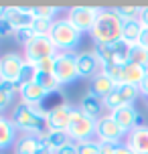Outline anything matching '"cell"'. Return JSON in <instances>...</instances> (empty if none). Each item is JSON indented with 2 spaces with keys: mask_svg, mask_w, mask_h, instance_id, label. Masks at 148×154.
Listing matches in <instances>:
<instances>
[{
  "mask_svg": "<svg viewBox=\"0 0 148 154\" xmlns=\"http://www.w3.org/2000/svg\"><path fill=\"white\" fill-rule=\"evenodd\" d=\"M118 85L109 79L108 75H103V73H97V75L91 79V87H89V93L91 95H95V97H100V100H103V97H108L109 93L116 89Z\"/></svg>",
  "mask_w": 148,
  "mask_h": 154,
  "instance_id": "17",
  "label": "cell"
},
{
  "mask_svg": "<svg viewBox=\"0 0 148 154\" xmlns=\"http://www.w3.org/2000/svg\"><path fill=\"white\" fill-rule=\"evenodd\" d=\"M35 81H37V83L41 85V87H45V89H47L49 93H53V91H57V89H59V87H61V85L57 83V79H55L53 75H51V73H37V79H35Z\"/></svg>",
  "mask_w": 148,
  "mask_h": 154,
  "instance_id": "31",
  "label": "cell"
},
{
  "mask_svg": "<svg viewBox=\"0 0 148 154\" xmlns=\"http://www.w3.org/2000/svg\"><path fill=\"white\" fill-rule=\"evenodd\" d=\"M118 144L116 142H100V154H116Z\"/></svg>",
  "mask_w": 148,
  "mask_h": 154,
  "instance_id": "39",
  "label": "cell"
},
{
  "mask_svg": "<svg viewBox=\"0 0 148 154\" xmlns=\"http://www.w3.org/2000/svg\"><path fill=\"white\" fill-rule=\"evenodd\" d=\"M49 38L53 41L57 51H73V47L81 41V32L67 18H57V20H53Z\"/></svg>",
  "mask_w": 148,
  "mask_h": 154,
  "instance_id": "3",
  "label": "cell"
},
{
  "mask_svg": "<svg viewBox=\"0 0 148 154\" xmlns=\"http://www.w3.org/2000/svg\"><path fill=\"white\" fill-rule=\"evenodd\" d=\"M79 109H81L85 116H89V118L100 120L101 118L100 114H101V109H103V101H101L100 97L91 95V93H87V95H83L81 101H79Z\"/></svg>",
  "mask_w": 148,
  "mask_h": 154,
  "instance_id": "18",
  "label": "cell"
},
{
  "mask_svg": "<svg viewBox=\"0 0 148 154\" xmlns=\"http://www.w3.org/2000/svg\"><path fill=\"white\" fill-rule=\"evenodd\" d=\"M122 69L124 65H118V63H108V65H101V73L108 75L116 85L122 83Z\"/></svg>",
  "mask_w": 148,
  "mask_h": 154,
  "instance_id": "27",
  "label": "cell"
},
{
  "mask_svg": "<svg viewBox=\"0 0 148 154\" xmlns=\"http://www.w3.org/2000/svg\"><path fill=\"white\" fill-rule=\"evenodd\" d=\"M116 154H134V152H132V150H130L128 146H126V144H122V142H120V144H118Z\"/></svg>",
  "mask_w": 148,
  "mask_h": 154,
  "instance_id": "44",
  "label": "cell"
},
{
  "mask_svg": "<svg viewBox=\"0 0 148 154\" xmlns=\"http://www.w3.org/2000/svg\"><path fill=\"white\" fill-rule=\"evenodd\" d=\"M35 154H53V152H51V150H49V148L45 146V144H43V146H41L39 150H37V152H35Z\"/></svg>",
  "mask_w": 148,
  "mask_h": 154,
  "instance_id": "45",
  "label": "cell"
},
{
  "mask_svg": "<svg viewBox=\"0 0 148 154\" xmlns=\"http://www.w3.org/2000/svg\"><path fill=\"white\" fill-rule=\"evenodd\" d=\"M95 122L94 118L85 116L81 109H75L73 108V114H71V122H69V128H67V134H69L71 142H89V140L95 136Z\"/></svg>",
  "mask_w": 148,
  "mask_h": 154,
  "instance_id": "4",
  "label": "cell"
},
{
  "mask_svg": "<svg viewBox=\"0 0 148 154\" xmlns=\"http://www.w3.org/2000/svg\"><path fill=\"white\" fill-rule=\"evenodd\" d=\"M37 73H51L53 75V67H55V57H47V59H41L39 63H35Z\"/></svg>",
  "mask_w": 148,
  "mask_h": 154,
  "instance_id": "35",
  "label": "cell"
},
{
  "mask_svg": "<svg viewBox=\"0 0 148 154\" xmlns=\"http://www.w3.org/2000/svg\"><path fill=\"white\" fill-rule=\"evenodd\" d=\"M35 6H12L6 10V18L10 24L14 26V31H23V29H32L35 23Z\"/></svg>",
  "mask_w": 148,
  "mask_h": 154,
  "instance_id": "12",
  "label": "cell"
},
{
  "mask_svg": "<svg viewBox=\"0 0 148 154\" xmlns=\"http://www.w3.org/2000/svg\"><path fill=\"white\" fill-rule=\"evenodd\" d=\"M138 20H140V24L144 29H148V6H144L140 10V18H138Z\"/></svg>",
  "mask_w": 148,
  "mask_h": 154,
  "instance_id": "41",
  "label": "cell"
},
{
  "mask_svg": "<svg viewBox=\"0 0 148 154\" xmlns=\"http://www.w3.org/2000/svg\"><path fill=\"white\" fill-rule=\"evenodd\" d=\"M118 91L122 93V97H124L128 103H134V100L140 95V87L138 85H128V83H120L116 87Z\"/></svg>",
  "mask_w": 148,
  "mask_h": 154,
  "instance_id": "32",
  "label": "cell"
},
{
  "mask_svg": "<svg viewBox=\"0 0 148 154\" xmlns=\"http://www.w3.org/2000/svg\"><path fill=\"white\" fill-rule=\"evenodd\" d=\"M101 101H103V108L109 109V112H114V109H118V108H124V106H130V103L122 97V93L118 91V89H114L108 97H103Z\"/></svg>",
  "mask_w": 148,
  "mask_h": 154,
  "instance_id": "26",
  "label": "cell"
},
{
  "mask_svg": "<svg viewBox=\"0 0 148 154\" xmlns=\"http://www.w3.org/2000/svg\"><path fill=\"white\" fill-rule=\"evenodd\" d=\"M14 93H18V85L0 79V112H2V109H6L8 106L12 103Z\"/></svg>",
  "mask_w": 148,
  "mask_h": 154,
  "instance_id": "23",
  "label": "cell"
},
{
  "mask_svg": "<svg viewBox=\"0 0 148 154\" xmlns=\"http://www.w3.org/2000/svg\"><path fill=\"white\" fill-rule=\"evenodd\" d=\"M109 116L116 120L118 126H120L126 134L132 132L134 128L144 126V118L136 112V108H134L132 103H130V106H124V108H118V109H114V112H109Z\"/></svg>",
  "mask_w": 148,
  "mask_h": 154,
  "instance_id": "10",
  "label": "cell"
},
{
  "mask_svg": "<svg viewBox=\"0 0 148 154\" xmlns=\"http://www.w3.org/2000/svg\"><path fill=\"white\" fill-rule=\"evenodd\" d=\"M53 77L57 79L59 85L71 83L79 77L77 71V53L73 51H59L55 55V67H53Z\"/></svg>",
  "mask_w": 148,
  "mask_h": 154,
  "instance_id": "5",
  "label": "cell"
},
{
  "mask_svg": "<svg viewBox=\"0 0 148 154\" xmlns=\"http://www.w3.org/2000/svg\"><path fill=\"white\" fill-rule=\"evenodd\" d=\"M148 69L140 67V65H134V63H126L124 69H122V83H128V85H138L140 87L142 79L146 77Z\"/></svg>",
  "mask_w": 148,
  "mask_h": 154,
  "instance_id": "19",
  "label": "cell"
},
{
  "mask_svg": "<svg viewBox=\"0 0 148 154\" xmlns=\"http://www.w3.org/2000/svg\"><path fill=\"white\" fill-rule=\"evenodd\" d=\"M140 93L148 97V73H146V77L142 79V83H140Z\"/></svg>",
  "mask_w": 148,
  "mask_h": 154,
  "instance_id": "43",
  "label": "cell"
},
{
  "mask_svg": "<svg viewBox=\"0 0 148 154\" xmlns=\"http://www.w3.org/2000/svg\"><path fill=\"white\" fill-rule=\"evenodd\" d=\"M77 71L79 77H95L101 71V63L94 51H83L77 55Z\"/></svg>",
  "mask_w": 148,
  "mask_h": 154,
  "instance_id": "14",
  "label": "cell"
},
{
  "mask_svg": "<svg viewBox=\"0 0 148 154\" xmlns=\"http://www.w3.org/2000/svg\"><path fill=\"white\" fill-rule=\"evenodd\" d=\"M14 134H16V126L12 124V120L0 116V150L8 148L14 142Z\"/></svg>",
  "mask_w": 148,
  "mask_h": 154,
  "instance_id": "22",
  "label": "cell"
},
{
  "mask_svg": "<svg viewBox=\"0 0 148 154\" xmlns=\"http://www.w3.org/2000/svg\"><path fill=\"white\" fill-rule=\"evenodd\" d=\"M41 146H43V142H41L37 136L23 134V136L14 142V154H35Z\"/></svg>",
  "mask_w": 148,
  "mask_h": 154,
  "instance_id": "20",
  "label": "cell"
},
{
  "mask_svg": "<svg viewBox=\"0 0 148 154\" xmlns=\"http://www.w3.org/2000/svg\"><path fill=\"white\" fill-rule=\"evenodd\" d=\"M24 63L26 61L18 53H14V51L2 55L0 57V79L18 85V77H20V71H23Z\"/></svg>",
  "mask_w": 148,
  "mask_h": 154,
  "instance_id": "9",
  "label": "cell"
},
{
  "mask_svg": "<svg viewBox=\"0 0 148 154\" xmlns=\"http://www.w3.org/2000/svg\"><path fill=\"white\" fill-rule=\"evenodd\" d=\"M95 136H97L100 142H116V144H120V140L124 136H128V134L118 126V122L112 116L106 114L95 122Z\"/></svg>",
  "mask_w": 148,
  "mask_h": 154,
  "instance_id": "8",
  "label": "cell"
},
{
  "mask_svg": "<svg viewBox=\"0 0 148 154\" xmlns=\"http://www.w3.org/2000/svg\"><path fill=\"white\" fill-rule=\"evenodd\" d=\"M18 93H20V100L26 106H41L43 101L47 100L49 91L45 87H41L37 81H31V83L18 85Z\"/></svg>",
  "mask_w": 148,
  "mask_h": 154,
  "instance_id": "13",
  "label": "cell"
},
{
  "mask_svg": "<svg viewBox=\"0 0 148 154\" xmlns=\"http://www.w3.org/2000/svg\"><path fill=\"white\" fill-rule=\"evenodd\" d=\"M12 124L24 134H31L39 138L43 132H47V112L41 106H26V103H18L12 112Z\"/></svg>",
  "mask_w": 148,
  "mask_h": 154,
  "instance_id": "1",
  "label": "cell"
},
{
  "mask_svg": "<svg viewBox=\"0 0 148 154\" xmlns=\"http://www.w3.org/2000/svg\"><path fill=\"white\" fill-rule=\"evenodd\" d=\"M55 154H79L77 152V144H75V142H71V144H67L65 148H61L59 152H55Z\"/></svg>",
  "mask_w": 148,
  "mask_h": 154,
  "instance_id": "40",
  "label": "cell"
},
{
  "mask_svg": "<svg viewBox=\"0 0 148 154\" xmlns=\"http://www.w3.org/2000/svg\"><path fill=\"white\" fill-rule=\"evenodd\" d=\"M57 10H59L57 6H35L32 8L35 16H43V18H51V20H53V16L57 14Z\"/></svg>",
  "mask_w": 148,
  "mask_h": 154,
  "instance_id": "38",
  "label": "cell"
},
{
  "mask_svg": "<svg viewBox=\"0 0 148 154\" xmlns=\"http://www.w3.org/2000/svg\"><path fill=\"white\" fill-rule=\"evenodd\" d=\"M35 37H37V35H35V31H32V29H23V31H16V32H14V38H16V41H18L23 47H26Z\"/></svg>",
  "mask_w": 148,
  "mask_h": 154,
  "instance_id": "36",
  "label": "cell"
},
{
  "mask_svg": "<svg viewBox=\"0 0 148 154\" xmlns=\"http://www.w3.org/2000/svg\"><path fill=\"white\" fill-rule=\"evenodd\" d=\"M126 146L134 154H148V126L134 128L126 136Z\"/></svg>",
  "mask_w": 148,
  "mask_h": 154,
  "instance_id": "15",
  "label": "cell"
},
{
  "mask_svg": "<svg viewBox=\"0 0 148 154\" xmlns=\"http://www.w3.org/2000/svg\"><path fill=\"white\" fill-rule=\"evenodd\" d=\"M142 26L140 20H126L124 26H122V41H126L128 45H138L140 41V35H142Z\"/></svg>",
  "mask_w": 148,
  "mask_h": 154,
  "instance_id": "21",
  "label": "cell"
},
{
  "mask_svg": "<svg viewBox=\"0 0 148 154\" xmlns=\"http://www.w3.org/2000/svg\"><path fill=\"white\" fill-rule=\"evenodd\" d=\"M59 53L57 47L53 45V41L49 37H35L24 47V61L29 63H39L41 59H47V57H55Z\"/></svg>",
  "mask_w": 148,
  "mask_h": 154,
  "instance_id": "7",
  "label": "cell"
},
{
  "mask_svg": "<svg viewBox=\"0 0 148 154\" xmlns=\"http://www.w3.org/2000/svg\"><path fill=\"white\" fill-rule=\"evenodd\" d=\"M94 53H95V57L100 59L101 65L114 63V49H112V45H95Z\"/></svg>",
  "mask_w": 148,
  "mask_h": 154,
  "instance_id": "30",
  "label": "cell"
},
{
  "mask_svg": "<svg viewBox=\"0 0 148 154\" xmlns=\"http://www.w3.org/2000/svg\"><path fill=\"white\" fill-rule=\"evenodd\" d=\"M130 47L126 41H116V43H112V49H114V63H118V65H126L128 63V59H130Z\"/></svg>",
  "mask_w": 148,
  "mask_h": 154,
  "instance_id": "24",
  "label": "cell"
},
{
  "mask_svg": "<svg viewBox=\"0 0 148 154\" xmlns=\"http://www.w3.org/2000/svg\"><path fill=\"white\" fill-rule=\"evenodd\" d=\"M100 12H101V8H95V6H73V8H69L67 20H69L79 32H83V31L91 32Z\"/></svg>",
  "mask_w": 148,
  "mask_h": 154,
  "instance_id": "6",
  "label": "cell"
},
{
  "mask_svg": "<svg viewBox=\"0 0 148 154\" xmlns=\"http://www.w3.org/2000/svg\"><path fill=\"white\" fill-rule=\"evenodd\" d=\"M37 79V67H35V63H24L23 71H20V77H18V85H24V83H31Z\"/></svg>",
  "mask_w": 148,
  "mask_h": 154,
  "instance_id": "33",
  "label": "cell"
},
{
  "mask_svg": "<svg viewBox=\"0 0 148 154\" xmlns=\"http://www.w3.org/2000/svg\"><path fill=\"white\" fill-rule=\"evenodd\" d=\"M122 18L114 10H101L94 29H91V38L95 45H112L122 38Z\"/></svg>",
  "mask_w": 148,
  "mask_h": 154,
  "instance_id": "2",
  "label": "cell"
},
{
  "mask_svg": "<svg viewBox=\"0 0 148 154\" xmlns=\"http://www.w3.org/2000/svg\"><path fill=\"white\" fill-rule=\"evenodd\" d=\"M128 63H134V65H140L144 69H148V51L140 45H132L130 47V59Z\"/></svg>",
  "mask_w": 148,
  "mask_h": 154,
  "instance_id": "25",
  "label": "cell"
},
{
  "mask_svg": "<svg viewBox=\"0 0 148 154\" xmlns=\"http://www.w3.org/2000/svg\"><path fill=\"white\" fill-rule=\"evenodd\" d=\"M77 152L79 154H100V142H79L77 144Z\"/></svg>",
  "mask_w": 148,
  "mask_h": 154,
  "instance_id": "34",
  "label": "cell"
},
{
  "mask_svg": "<svg viewBox=\"0 0 148 154\" xmlns=\"http://www.w3.org/2000/svg\"><path fill=\"white\" fill-rule=\"evenodd\" d=\"M14 32H16L14 26L10 24V20L6 18V14L0 16V38H8V37H12Z\"/></svg>",
  "mask_w": 148,
  "mask_h": 154,
  "instance_id": "37",
  "label": "cell"
},
{
  "mask_svg": "<svg viewBox=\"0 0 148 154\" xmlns=\"http://www.w3.org/2000/svg\"><path fill=\"white\" fill-rule=\"evenodd\" d=\"M39 140L45 144V146L51 150V152H59L61 148H65L67 144H71V138H69V134L67 132H61V130H47V132H43L39 136Z\"/></svg>",
  "mask_w": 148,
  "mask_h": 154,
  "instance_id": "16",
  "label": "cell"
},
{
  "mask_svg": "<svg viewBox=\"0 0 148 154\" xmlns=\"http://www.w3.org/2000/svg\"><path fill=\"white\" fill-rule=\"evenodd\" d=\"M51 26H53V20H51V18L35 16L32 31H35V35H37V37H49V32H51Z\"/></svg>",
  "mask_w": 148,
  "mask_h": 154,
  "instance_id": "28",
  "label": "cell"
},
{
  "mask_svg": "<svg viewBox=\"0 0 148 154\" xmlns=\"http://www.w3.org/2000/svg\"><path fill=\"white\" fill-rule=\"evenodd\" d=\"M112 10L122 18V23H126V20H136V18H140L142 8H138V6H118V8H112Z\"/></svg>",
  "mask_w": 148,
  "mask_h": 154,
  "instance_id": "29",
  "label": "cell"
},
{
  "mask_svg": "<svg viewBox=\"0 0 148 154\" xmlns=\"http://www.w3.org/2000/svg\"><path fill=\"white\" fill-rule=\"evenodd\" d=\"M138 45L144 47L148 51V29H142V35H140V41H138Z\"/></svg>",
  "mask_w": 148,
  "mask_h": 154,
  "instance_id": "42",
  "label": "cell"
},
{
  "mask_svg": "<svg viewBox=\"0 0 148 154\" xmlns=\"http://www.w3.org/2000/svg\"><path fill=\"white\" fill-rule=\"evenodd\" d=\"M71 114H73V108L69 103H57L53 108L47 109V128L49 130H61L67 132L71 122Z\"/></svg>",
  "mask_w": 148,
  "mask_h": 154,
  "instance_id": "11",
  "label": "cell"
}]
</instances>
